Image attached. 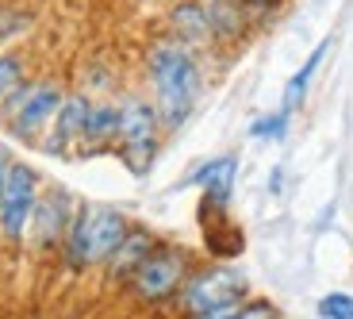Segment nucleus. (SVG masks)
I'll list each match as a JSON object with an SVG mask.
<instances>
[{
  "mask_svg": "<svg viewBox=\"0 0 353 319\" xmlns=\"http://www.w3.org/2000/svg\"><path fill=\"white\" fill-rule=\"evenodd\" d=\"M146 81L150 100L161 115V127L176 131L196 112V100L203 93V62L192 46L176 43L173 35H161L146 46Z\"/></svg>",
  "mask_w": 353,
  "mask_h": 319,
  "instance_id": "f257e3e1",
  "label": "nucleus"
},
{
  "mask_svg": "<svg viewBox=\"0 0 353 319\" xmlns=\"http://www.w3.org/2000/svg\"><path fill=\"white\" fill-rule=\"evenodd\" d=\"M131 231V220L119 208L108 204H77L65 242L58 250L62 266L70 273H85V269H100L108 258L115 254V246L123 242V235Z\"/></svg>",
  "mask_w": 353,
  "mask_h": 319,
  "instance_id": "f03ea898",
  "label": "nucleus"
},
{
  "mask_svg": "<svg viewBox=\"0 0 353 319\" xmlns=\"http://www.w3.org/2000/svg\"><path fill=\"white\" fill-rule=\"evenodd\" d=\"M161 135H165V127H161L154 100L127 93L119 100V142H115V154H119V162H123V169L131 177H146L154 169V162L161 154Z\"/></svg>",
  "mask_w": 353,
  "mask_h": 319,
  "instance_id": "7ed1b4c3",
  "label": "nucleus"
},
{
  "mask_svg": "<svg viewBox=\"0 0 353 319\" xmlns=\"http://www.w3.org/2000/svg\"><path fill=\"white\" fill-rule=\"evenodd\" d=\"M65 89L58 81H19L8 97L0 100V115L4 127L16 135L19 142H43L46 127H50L54 112L62 104Z\"/></svg>",
  "mask_w": 353,
  "mask_h": 319,
  "instance_id": "20e7f679",
  "label": "nucleus"
},
{
  "mask_svg": "<svg viewBox=\"0 0 353 319\" xmlns=\"http://www.w3.org/2000/svg\"><path fill=\"white\" fill-rule=\"evenodd\" d=\"M188 273H192V254L176 242H158L146 254V262L131 273L127 293L139 304H173Z\"/></svg>",
  "mask_w": 353,
  "mask_h": 319,
  "instance_id": "39448f33",
  "label": "nucleus"
},
{
  "mask_svg": "<svg viewBox=\"0 0 353 319\" xmlns=\"http://www.w3.org/2000/svg\"><path fill=\"white\" fill-rule=\"evenodd\" d=\"M246 296H250V277L242 273L239 266H230V262H215V266L192 269L173 304L181 308V316H192V311L239 304V300H246Z\"/></svg>",
  "mask_w": 353,
  "mask_h": 319,
  "instance_id": "423d86ee",
  "label": "nucleus"
},
{
  "mask_svg": "<svg viewBox=\"0 0 353 319\" xmlns=\"http://www.w3.org/2000/svg\"><path fill=\"white\" fill-rule=\"evenodd\" d=\"M39 200V173L27 162H12L8 181H4V196H0V242L4 246H23L27 227H31V212Z\"/></svg>",
  "mask_w": 353,
  "mask_h": 319,
  "instance_id": "0eeeda50",
  "label": "nucleus"
},
{
  "mask_svg": "<svg viewBox=\"0 0 353 319\" xmlns=\"http://www.w3.org/2000/svg\"><path fill=\"white\" fill-rule=\"evenodd\" d=\"M73 215H77V200H73L70 188L62 185H46L39 188V200H35V212H31V246L39 254H58L65 242V231H70Z\"/></svg>",
  "mask_w": 353,
  "mask_h": 319,
  "instance_id": "6e6552de",
  "label": "nucleus"
},
{
  "mask_svg": "<svg viewBox=\"0 0 353 319\" xmlns=\"http://www.w3.org/2000/svg\"><path fill=\"white\" fill-rule=\"evenodd\" d=\"M88 112H92V97H88V93H65L62 104H58V112H54V119H50V127H46L50 135H43V151L58 154V158L81 154Z\"/></svg>",
  "mask_w": 353,
  "mask_h": 319,
  "instance_id": "1a4fd4ad",
  "label": "nucleus"
},
{
  "mask_svg": "<svg viewBox=\"0 0 353 319\" xmlns=\"http://www.w3.org/2000/svg\"><path fill=\"white\" fill-rule=\"evenodd\" d=\"M203 8H208L215 50H239V46L254 35L257 12H250L242 0H203Z\"/></svg>",
  "mask_w": 353,
  "mask_h": 319,
  "instance_id": "9d476101",
  "label": "nucleus"
},
{
  "mask_svg": "<svg viewBox=\"0 0 353 319\" xmlns=\"http://www.w3.org/2000/svg\"><path fill=\"white\" fill-rule=\"evenodd\" d=\"M165 35H173L176 43L192 46L196 54L215 50L212 23H208V8H203V0H176L173 8L165 12Z\"/></svg>",
  "mask_w": 353,
  "mask_h": 319,
  "instance_id": "9b49d317",
  "label": "nucleus"
},
{
  "mask_svg": "<svg viewBox=\"0 0 353 319\" xmlns=\"http://www.w3.org/2000/svg\"><path fill=\"white\" fill-rule=\"evenodd\" d=\"M234 177H239V158H234V154H219V158L203 162V166L196 169L192 185L203 193V204L208 208H230Z\"/></svg>",
  "mask_w": 353,
  "mask_h": 319,
  "instance_id": "f8f14e48",
  "label": "nucleus"
},
{
  "mask_svg": "<svg viewBox=\"0 0 353 319\" xmlns=\"http://www.w3.org/2000/svg\"><path fill=\"white\" fill-rule=\"evenodd\" d=\"M158 235H154L150 227H139V223H131V231L123 235V242L115 246V254L104 262V269H108V281H115V284H127L131 281V273L146 262V254H150L154 246H158Z\"/></svg>",
  "mask_w": 353,
  "mask_h": 319,
  "instance_id": "ddd939ff",
  "label": "nucleus"
},
{
  "mask_svg": "<svg viewBox=\"0 0 353 319\" xmlns=\"http://www.w3.org/2000/svg\"><path fill=\"white\" fill-rule=\"evenodd\" d=\"M115 142H119V100H92L85 139H81V154L115 151Z\"/></svg>",
  "mask_w": 353,
  "mask_h": 319,
  "instance_id": "4468645a",
  "label": "nucleus"
},
{
  "mask_svg": "<svg viewBox=\"0 0 353 319\" xmlns=\"http://www.w3.org/2000/svg\"><path fill=\"white\" fill-rule=\"evenodd\" d=\"M330 46H334V43H330V39H323V43H319L315 50L307 54V62H303L300 70H296V73H292V77H288V89H284V104H281V108H284V112H288V115H292V112H296V108L303 104V97H307V89H311V81H315L319 66L327 62Z\"/></svg>",
  "mask_w": 353,
  "mask_h": 319,
  "instance_id": "2eb2a0df",
  "label": "nucleus"
},
{
  "mask_svg": "<svg viewBox=\"0 0 353 319\" xmlns=\"http://www.w3.org/2000/svg\"><path fill=\"white\" fill-rule=\"evenodd\" d=\"M23 77H27L23 58H19V54H0V100L8 97V93L16 89Z\"/></svg>",
  "mask_w": 353,
  "mask_h": 319,
  "instance_id": "dca6fc26",
  "label": "nucleus"
},
{
  "mask_svg": "<svg viewBox=\"0 0 353 319\" xmlns=\"http://www.w3.org/2000/svg\"><path fill=\"white\" fill-rule=\"evenodd\" d=\"M319 319H353V293H327L315 304Z\"/></svg>",
  "mask_w": 353,
  "mask_h": 319,
  "instance_id": "f3484780",
  "label": "nucleus"
},
{
  "mask_svg": "<svg viewBox=\"0 0 353 319\" xmlns=\"http://www.w3.org/2000/svg\"><path fill=\"white\" fill-rule=\"evenodd\" d=\"M288 119H292V115L281 108V112H273V115H261V119H254V124H250V135H254V139H276V135H284Z\"/></svg>",
  "mask_w": 353,
  "mask_h": 319,
  "instance_id": "a211bd4d",
  "label": "nucleus"
},
{
  "mask_svg": "<svg viewBox=\"0 0 353 319\" xmlns=\"http://www.w3.org/2000/svg\"><path fill=\"white\" fill-rule=\"evenodd\" d=\"M230 319H281V311H276L273 300H242Z\"/></svg>",
  "mask_w": 353,
  "mask_h": 319,
  "instance_id": "6ab92c4d",
  "label": "nucleus"
},
{
  "mask_svg": "<svg viewBox=\"0 0 353 319\" xmlns=\"http://www.w3.org/2000/svg\"><path fill=\"white\" fill-rule=\"evenodd\" d=\"M27 27H31V16H27V12H0V43L23 35Z\"/></svg>",
  "mask_w": 353,
  "mask_h": 319,
  "instance_id": "aec40b11",
  "label": "nucleus"
},
{
  "mask_svg": "<svg viewBox=\"0 0 353 319\" xmlns=\"http://www.w3.org/2000/svg\"><path fill=\"white\" fill-rule=\"evenodd\" d=\"M242 304V300H239ZM239 304H223V308H208V311H192V316H181V319H230L239 311Z\"/></svg>",
  "mask_w": 353,
  "mask_h": 319,
  "instance_id": "412c9836",
  "label": "nucleus"
},
{
  "mask_svg": "<svg viewBox=\"0 0 353 319\" xmlns=\"http://www.w3.org/2000/svg\"><path fill=\"white\" fill-rule=\"evenodd\" d=\"M250 12H257V16H265V12H276L284 4V0H242Z\"/></svg>",
  "mask_w": 353,
  "mask_h": 319,
  "instance_id": "4be33fe9",
  "label": "nucleus"
},
{
  "mask_svg": "<svg viewBox=\"0 0 353 319\" xmlns=\"http://www.w3.org/2000/svg\"><path fill=\"white\" fill-rule=\"evenodd\" d=\"M12 162H16V158H8V154L0 151V196H4V181H8V169H12Z\"/></svg>",
  "mask_w": 353,
  "mask_h": 319,
  "instance_id": "5701e85b",
  "label": "nucleus"
}]
</instances>
